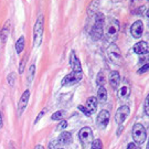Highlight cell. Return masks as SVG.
<instances>
[{
	"label": "cell",
	"mask_w": 149,
	"mask_h": 149,
	"mask_svg": "<svg viewBox=\"0 0 149 149\" xmlns=\"http://www.w3.org/2000/svg\"><path fill=\"white\" fill-rule=\"evenodd\" d=\"M70 63H71V66L73 69V72H77V73L82 72V65H81V62L79 61V59L76 58V54H75L74 51H72V53H71Z\"/></svg>",
	"instance_id": "8fae6325"
},
{
	"label": "cell",
	"mask_w": 149,
	"mask_h": 149,
	"mask_svg": "<svg viewBox=\"0 0 149 149\" xmlns=\"http://www.w3.org/2000/svg\"><path fill=\"white\" fill-rule=\"evenodd\" d=\"M147 70H148V64H146L145 66H143V68L138 71V73L139 74H143V73H145V72H147Z\"/></svg>",
	"instance_id": "4dcf8cb0"
},
{
	"label": "cell",
	"mask_w": 149,
	"mask_h": 149,
	"mask_svg": "<svg viewBox=\"0 0 149 149\" xmlns=\"http://www.w3.org/2000/svg\"><path fill=\"white\" fill-rule=\"evenodd\" d=\"M43 28H44V18L42 15H40L38 18L36 26H34V30H33V34H34V47L37 48L40 45L41 40H42L43 34Z\"/></svg>",
	"instance_id": "5b68a950"
},
{
	"label": "cell",
	"mask_w": 149,
	"mask_h": 149,
	"mask_svg": "<svg viewBox=\"0 0 149 149\" xmlns=\"http://www.w3.org/2000/svg\"><path fill=\"white\" fill-rule=\"evenodd\" d=\"M130 32H132V36L136 39H138L143 36V32H144V23L143 21H135L133 23V26L130 28Z\"/></svg>",
	"instance_id": "30bf717a"
},
{
	"label": "cell",
	"mask_w": 149,
	"mask_h": 149,
	"mask_svg": "<svg viewBox=\"0 0 149 149\" xmlns=\"http://www.w3.org/2000/svg\"><path fill=\"white\" fill-rule=\"evenodd\" d=\"M29 97H30L29 90L24 91V93L22 94V96L20 97V101L18 103V116H21L22 113L24 112V109L28 105V102H29Z\"/></svg>",
	"instance_id": "9c48e42d"
},
{
	"label": "cell",
	"mask_w": 149,
	"mask_h": 149,
	"mask_svg": "<svg viewBox=\"0 0 149 149\" xmlns=\"http://www.w3.org/2000/svg\"><path fill=\"white\" fill-rule=\"evenodd\" d=\"M149 98L148 97H146V100H145V106H144V108H145V115L146 116H148L149 115Z\"/></svg>",
	"instance_id": "4316f807"
},
{
	"label": "cell",
	"mask_w": 149,
	"mask_h": 149,
	"mask_svg": "<svg viewBox=\"0 0 149 149\" xmlns=\"http://www.w3.org/2000/svg\"><path fill=\"white\" fill-rule=\"evenodd\" d=\"M108 122H109V113L107 112V111L100 112V115L97 116V124H98V126L106 127Z\"/></svg>",
	"instance_id": "7c38bea8"
},
{
	"label": "cell",
	"mask_w": 149,
	"mask_h": 149,
	"mask_svg": "<svg viewBox=\"0 0 149 149\" xmlns=\"http://www.w3.org/2000/svg\"><path fill=\"white\" fill-rule=\"evenodd\" d=\"M45 112H47V108H44L42 112L39 114V116H38V117L36 118V120H34V124H38V122H39V120H40V119L43 117V115H44V113H45Z\"/></svg>",
	"instance_id": "f1b7e54d"
},
{
	"label": "cell",
	"mask_w": 149,
	"mask_h": 149,
	"mask_svg": "<svg viewBox=\"0 0 149 149\" xmlns=\"http://www.w3.org/2000/svg\"><path fill=\"white\" fill-rule=\"evenodd\" d=\"M95 22L94 26L92 27V31H91V37L93 40H100L103 38V32H104V22H105V18L102 13H96L95 15Z\"/></svg>",
	"instance_id": "7a4b0ae2"
},
{
	"label": "cell",
	"mask_w": 149,
	"mask_h": 149,
	"mask_svg": "<svg viewBox=\"0 0 149 149\" xmlns=\"http://www.w3.org/2000/svg\"><path fill=\"white\" fill-rule=\"evenodd\" d=\"M27 54L23 56V59H22L21 61V64H20V66H19V73L21 74V73H23V71H24V66H26V61H27Z\"/></svg>",
	"instance_id": "d4e9b609"
},
{
	"label": "cell",
	"mask_w": 149,
	"mask_h": 149,
	"mask_svg": "<svg viewBox=\"0 0 149 149\" xmlns=\"http://www.w3.org/2000/svg\"><path fill=\"white\" fill-rule=\"evenodd\" d=\"M34 149H44V147L41 146V145H38V146H36V148Z\"/></svg>",
	"instance_id": "836d02e7"
},
{
	"label": "cell",
	"mask_w": 149,
	"mask_h": 149,
	"mask_svg": "<svg viewBox=\"0 0 149 149\" xmlns=\"http://www.w3.org/2000/svg\"><path fill=\"white\" fill-rule=\"evenodd\" d=\"M72 141V135L69 132H63L60 135L59 137V143L62 145H69Z\"/></svg>",
	"instance_id": "2e32d148"
},
{
	"label": "cell",
	"mask_w": 149,
	"mask_h": 149,
	"mask_svg": "<svg viewBox=\"0 0 149 149\" xmlns=\"http://www.w3.org/2000/svg\"><path fill=\"white\" fill-rule=\"evenodd\" d=\"M86 108V111L88 112V114H93L96 112V108H97V100L96 97H90L87 101H86V105L84 106Z\"/></svg>",
	"instance_id": "9a60e30c"
},
{
	"label": "cell",
	"mask_w": 149,
	"mask_h": 149,
	"mask_svg": "<svg viewBox=\"0 0 149 149\" xmlns=\"http://www.w3.org/2000/svg\"><path fill=\"white\" fill-rule=\"evenodd\" d=\"M133 139L136 145L144 144L146 140L147 134H146V128L141 125V124H135L133 127Z\"/></svg>",
	"instance_id": "277c9868"
},
{
	"label": "cell",
	"mask_w": 149,
	"mask_h": 149,
	"mask_svg": "<svg viewBox=\"0 0 149 149\" xmlns=\"http://www.w3.org/2000/svg\"><path fill=\"white\" fill-rule=\"evenodd\" d=\"M96 82L100 86H103L104 83H105V76H104V73L103 72H100L97 74V77H96Z\"/></svg>",
	"instance_id": "cb8c5ba5"
},
{
	"label": "cell",
	"mask_w": 149,
	"mask_h": 149,
	"mask_svg": "<svg viewBox=\"0 0 149 149\" xmlns=\"http://www.w3.org/2000/svg\"><path fill=\"white\" fill-rule=\"evenodd\" d=\"M34 73H36V65L32 64L29 69V72H28V76H27V80L29 83H31L33 81V77H34Z\"/></svg>",
	"instance_id": "44dd1931"
},
{
	"label": "cell",
	"mask_w": 149,
	"mask_h": 149,
	"mask_svg": "<svg viewBox=\"0 0 149 149\" xmlns=\"http://www.w3.org/2000/svg\"><path fill=\"white\" fill-rule=\"evenodd\" d=\"M23 49H24V37H20L16 43V50L17 52L20 54L23 51Z\"/></svg>",
	"instance_id": "ffe728a7"
},
{
	"label": "cell",
	"mask_w": 149,
	"mask_h": 149,
	"mask_svg": "<svg viewBox=\"0 0 149 149\" xmlns=\"http://www.w3.org/2000/svg\"><path fill=\"white\" fill-rule=\"evenodd\" d=\"M15 80H16V75L15 73H11V74L8 75V84L10 86L15 85Z\"/></svg>",
	"instance_id": "484cf974"
},
{
	"label": "cell",
	"mask_w": 149,
	"mask_h": 149,
	"mask_svg": "<svg viewBox=\"0 0 149 149\" xmlns=\"http://www.w3.org/2000/svg\"><path fill=\"white\" fill-rule=\"evenodd\" d=\"M59 149H63V148H59Z\"/></svg>",
	"instance_id": "e575fe53"
},
{
	"label": "cell",
	"mask_w": 149,
	"mask_h": 149,
	"mask_svg": "<svg viewBox=\"0 0 149 149\" xmlns=\"http://www.w3.org/2000/svg\"><path fill=\"white\" fill-rule=\"evenodd\" d=\"M127 149H141V148L139 147L138 145H136V144H135V143H132V144H129V145H128Z\"/></svg>",
	"instance_id": "f546056e"
},
{
	"label": "cell",
	"mask_w": 149,
	"mask_h": 149,
	"mask_svg": "<svg viewBox=\"0 0 149 149\" xmlns=\"http://www.w3.org/2000/svg\"><path fill=\"white\" fill-rule=\"evenodd\" d=\"M148 50H149L148 43L144 42V41L138 42L137 44H135V47H134V51H135V53L139 54V55L147 54V53H148Z\"/></svg>",
	"instance_id": "4fadbf2b"
},
{
	"label": "cell",
	"mask_w": 149,
	"mask_h": 149,
	"mask_svg": "<svg viewBox=\"0 0 149 149\" xmlns=\"http://www.w3.org/2000/svg\"><path fill=\"white\" fill-rule=\"evenodd\" d=\"M91 149H103V143L101 139H95L92 141V148Z\"/></svg>",
	"instance_id": "603a6c76"
},
{
	"label": "cell",
	"mask_w": 149,
	"mask_h": 149,
	"mask_svg": "<svg viewBox=\"0 0 149 149\" xmlns=\"http://www.w3.org/2000/svg\"><path fill=\"white\" fill-rule=\"evenodd\" d=\"M130 94V88H129V86L128 85H123L119 91H118V96L120 97V98H127L128 96Z\"/></svg>",
	"instance_id": "ac0fdd59"
},
{
	"label": "cell",
	"mask_w": 149,
	"mask_h": 149,
	"mask_svg": "<svg viewBox=\"0 0 149 149\" xmlns=\"http://www.w3.org/2000/svg\"><path fill=\"white\" fill-rule=\"evenodd\" d=\"M2 125H3V123H2V115H1V112H0V129L2 128Z\"/></svg>",
	"instance_id": "d6a6232c"
},
{
	"label": "cell",
	"mask_w": 149,
	"mask_h": 149,
	"mask_svg": "<svg viewBox=\"0 0 149 149\" xmlns=\"http://www.w3.org/2000/svg\"><path fill=\"white\" fill-rule=\"evenodd\" d=\"M104 32H103V37L105 38V41L107 43H114L115 40L118 37V32H119V22L115 19H109L106 26H104Z\"/></svg>",
	"instance_id": "6da1fadb"
},
{
	"label": "cell",
	"mask_w": 149,
	"mask_h": 149,
	"mask_svg": "<svg viewBox=\"0 0 149 149\" xmlns=\"http://www.w3.org/2000/svg\"><path fill=\"white\" fill-rule=\"evenodd\" d=\"M64 115H65V113L63 111H59V112H55L52 115V119L53 120H62L64 118Z\"/></svg>",
	"instance_id": "7402d4cb"
},
{
	"label": "cell",
	"mask_w": 149,
	"mask_h": 149,
	"mask_svg": "<svg viewBox=\"0 0 149 149\" xmlns=\"http://www.w3.org/2000/svg\"><path fill=\"white\" fill-rule=\"evenodd\" d=\"M97 101H100V103H104L107 100V91L104 86H100V88L97 91Z\"/></svg>",
	"instance_id": "e0dca14e"
},
{
	"label": "cell",
	"mask_w": 149,
	"mask_h": 149,
	"mask_svg": "<svg viewBox=\"0 0 149 149\" xmlns=\"http://www.w3.org/2000/svg\"><path fill=\"white\" fill-rule=\"evenodd\" d=\"M68 126V123L65 122V120H62V122L60 123V125L56 127V130H64L65 128Z\"/></svg>",
	"instance_id": "83f0119b"
},
{
	"label": "cell",
	"mask_w": 149,
	"mask_h": 149,
	"mask_svg": "<svg viewBox=\"0 0 149 149\" xmlns=\"http://www.w3.org/2000/svg\"><path fill=\"white\" fill-rule=\"evenodd\" d=\"M129 113H130V109L126 105L119 107L117 109V112H116V114H115V122H116V124H118V125L123 124V122L128 117Z\"/></svg>",
	"instance_id": "52a82bcc"
},
{
	"label": "cell",
	"mask_w": 149,
	"mask_h": 149,
	"mask_svg": "<svg viewBox=\"0 0 149 149\" xmlns=\"http://www.w3.org/2000/svg\"><path fill=\"white\" fill-rule=\"evenodd\" d=\"M120 83V75L117 71H112L109 74V84L113 88H117Z\"/></svg>",
	"instance_id": "5bb4252c"
},
{
	"label": "cell",
	"mask_w": 149,
	"mask_h": 149,
	"mask_svg": "<svg viewBox=\"0 0 149 149\" xmlns=\"http://www.w3.org/2000/svg\"><path fill=\"white\" fill-rule=\"evenodd\" d=\"M107 55H108V59L112 61L114 64H117V65H123L124 59H123V55L120 50L118 49V47L114 43H111L109 47L107 49Z\"/></svg>",
	"instance_id": "3957f363"
},
{
	"label": "cell",
	"mask_w": 149,
	"mask_h": 149,
	"mask_svg": "<svg viewBox=\"0 0 149 149\" xmlns=\"http://www.w3.org/2000/svg\"><path fill=\"white\" fill-rule=\"evenodd\" d=\"M79 109H80L81 112H83L84 113V114H85L86 116H91L90 114H88V112H87V111H86V108L84 106H79Z\"/></svg>",
	"instance_id": "1f68e13d"
},
{
	"label": "cell",
	"mask_w": 149,
	"mask_h": 149,
	"mask_svg": "<svg viewBox=\"0 0 149 149\" xmlns=\"http://www.w3.org/2000/svg\"><path fill=\"white\" fill-rule=\"evenodd\" d=\"M79 137H80L81 143L84 146H87L92 144L93 141V132L90 127H83L79 133Z\"/></svg>",
	"instance_id": "8992f818"
},
{
	"label": "cell",
	"mask_w": 149,
	"mask_h": 149,
	"mask_svg": "<svg viewBox=\"0 0 149 149\" xmlns=\"http://www.w3.org/2000/svg\"><path fill=\"white\" fill-rule=\"evenodd\" d=\"M9 24H10V21H7L5 24V27L2 28V32H1V39H2V41L6 42L7 41V38L9 36V33H10V27H9Z\"/></svg>",
	"instance_id": "d6986e66"
},
{
	"label": "cell",
	"mask_w": 149,
	"mask_h": 149,
	"mask_svg": "<svg viewBox=\"0 0 149 149\" xmlns=\"http://www.w3.org/2000/svg\"><path fill=\"white\" fill-rule=\"evenodd\" d=\"M82 77H83L82 72H81V73L72 72V73L68 74L63 79V81H62V85H72V84H75V83H77L80 80H82Z\"/></svg>",
	"instance_id": "ba28073f"
}]
</instances>
